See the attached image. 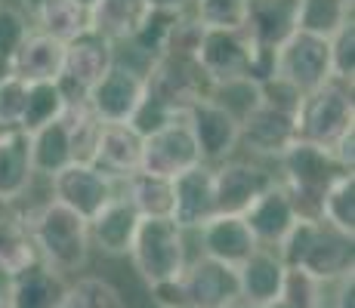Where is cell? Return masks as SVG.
Here are the masks:
<instances>
[{
	"mask_svg": "<svg viewBox=\"0 0 355 308\" xmlns=\"http://www.w3.org/2000/svg\"><path fill=\"white\" fill-rule=\"evenodd\" d=\"M62 114H65V96L59 90V84H28L19 129L31 136L37 129H44L46 123H56Z\"/></svg>",
	"mask_w": 355,
	"mask_h": 308,
	"instance_id": "obj_32",
	"label": "cell"
},
{
	"mask_svg": "<svg viewBox=\"0 0 355 308\" xmlns=\"http://www.w3.org/2000/svg\"><path fill=\"white\" fill-rule=\"evenodd\" d=\"M207 90L210 84L195 59L158 56L146 68V96L176 114H189V108L207 99Z\"/></svg>",
	"mask_w": 355,
	"mask_h": 308,
	"instance_id": "obj_6",
	"label": "cell"
},
{
	"mask_svg": "<svg viewBox=\"0 0 355 308\" xmlns=\"http://www.w3.org/2000/svg\"><path fill=\"white\" fill-rule=\"evenodd\" d=\"M297 6L300 0H250L244 31L257 46L275 53L297 34Z\"/></svg>",
	"mask_w": 355,
	"mask_h": 308,
	"instance_id": "obj_22",
	"label": "cell"
},
{
	"mask_svg": "<svg viewBox=\"0 0 355 308\" xmlns=\"http://www.w3.org/2000/svg\"><path fill=\"white\" fill-rule=\"evenodd\" d=\"M182 287H186L189 308H226L235 299H241L235 269L214 262L207 256H198L186 265Z\"/></svg>",
	"mask_w": 355,
	"mask_h": 308,
	"instance_id": "obj_17",
	"label": "cell"
},
{
	"mask_svg": "<svg viewBox=\"0 0 355 308\" xmlns=\"http://www.w3.org/2000/svg\"><path fill=\"white\" fill-rule=\"evenodd\" d=\"M263 308H288V305H284L282 299H275V302H269V305H263Z\"/></svg>",
	"mask_w": 355,
	"mask_h": 308,
	"instance_id": "obj_48",
	"label": "cell"
},
{
	"mask_svg": "<svg viewBox=\"0 0 355 308\" xmlns=\"http://www.w3.org/2000/svg\"><path fill=\"white\" fill-rule=\"evenodd\" d=\"M284 271L288 269H284V262L278 259L275 250H269V246H257V250L235 269L238 293H241L244 302H250L254 308L275 302V299L282 296Z\"/></svg>",
	"mask_w": 355,
	"mask_h": 308,
	"instance_id": "obj_21",
	"label": "cell"
},
{
	"mask_svg": "<svg viewBox=\"0 0 355 308\" xmlns=\"http://www.w3.org/2000/svg\"><path fill=\"white\" fill-rule=\"evenodd\" d=\"M146 12V0H96V6L87 12V25L118 46L133 37Z\"/></svg>",
	"mask_w": 355,
	"mask_h": 308,
	"instance_id": "obj_27",
	"label": "cell"
},
{
	"mask_svg": "<svg viewBox=\"0 0 355 308\" xmlns=\"http://www.w3.org/2000/svg\"><path fill=\"white\" fill-rule=\"evenodd\" d=\"M278 170H282V176H275V179L284 185V191L293 201V210H297V219H303V222H322L324 191L331 188L334 179L349 173L337 163L331 148L303 139H297L278 157Z\"/></svg>",
	"mask_w": 355,
	"mask_h": 308,
	"instance_id": "obj_2",
	"label": "cell"
},
{
	"mask_svg": "<svg viewBox=\"0 0 355 308\" xmlns=\"http://www.w3.org/2000/svg\"><path fill=\"white\" fill-rule=\"evenodd\" d=\"M31 179H34V170H31L28 133L10 129L0 139V201L16 203L31 188Z\"/></svg>",
	"mask_w": 355,
	"mask_h": 308,
	"instance_id": "obj_25",
	"label": "cell"
},
{
	"mask_svg": "<svg viewBox=\"0 0 355 308\" xmlns=\"http://www.w3.org/2000/svg\"><path fill=\"white\" fill-rule=\"evenodd\" d=\"M186 114H176V111H170V108H164L161 102H155V99H142L139 102V108L133 111V118H130V127L136 129V133L146 139V136H152V133H158V129L164 127H170L173 120H182Z\"/></svg>",
	"mask_w": 355,
	"mask_h": 308,
	"instance_id": "obj_39",
	"label": "cell"
},
{
	"mask_svg": "<svg viewBox=\"0 0 355 308\" xmlns=\"http://www.w3.org/2000/svg\"><path fill=\"white\" fill-rule=\"evenodd\" d=\"M282 299L288 308H322L324 302V284H318L303 269H288L282 284Z\"/></svg>",
	"mask_w": 355,
	"mask_h": 308,
	"instance_id": "obj_36",
	"label": "cell"
},
{
	"mask_svg": "<svg viewBox=\"0 0 355 308\" xmlns=\"http://www.w3.org/2000/svg\"><path fill=\"white\" fill-rule=\"evenodd\" d=\"M352 22V0H300L297 31L331 40L343 25Z\"/></svg>",
	"mask_w": 355,
	"mask_h": 308,
	"instance_id": "obj_30",
	"label": "cell"
},
{
	"mask_svg": "<svg viewBox=\"0 0 355 308\" xmlns=\"http://www.w3.org/2000/svg\"><path fill=\"white\" fill-rule=\"evenodd\" d=\"M244 222H248V228L254 231L259 246L275 250L300 219H297V210H293L291 194L284 191V185L275 179L254 203H250V210L244 213Z\"/></svg>",
	"mask_w": 355,
	"mask_h": 308,
	"instance_id": "obj_18",
	"label": "cell"
},
{
	"mask_svg": "<svg viewBox=\"0 0 355 308\" xmlns=\"http://www.w3.org/2000/svg\"><path fill=\"white\" fill-rule=\"evenodd\" d=\"M136 228H139V213L118 191V197H112L90 219V246L99 250L102 256H127L130 246H133Z\"/></svg>",
	"mask_w": 355,
	"mask_h": 308,
	"instance_id": "obj_20",
	"label": "cell"
},
{
	"mask_svg": "<svg viewBox=\"0 0 355 308\" xmlns=\"http://www.w3.org/2000/svg\"><path fill=\"white\" fill-rule=\"evenodd\" d=\"M31 19L25 16V10L22 6H16V3H0V53L3 56H16V50L28 40V34H31Z\"/></svg>",
	"mask_w": 355,
	"mask_h": 308,
	"instance_id": "obj_37",
	"label": "cell"
},
{
	"mask_svg": "<svg viewBox=\"0 0 355 308\" xmlns=\"http://www.w3.org/2000/svg\"><path fill=\"white\" fill-rule=\"evenodd\" d=\"M297 269L312 275L318 284H337L343 275L355 271V237L318 222Z\"/></svg>",
	"mask_w": 355,
	"mask_h": 308,
	"instance_id": "obj_15",
	"label": "cell"
},
{
	"mask_svg": "<svg viewBox=\"0 0 355 308\" xmlns=\"http://www.w3.org/2000/svg\"><path fill=\"white\" fill-rule=\"evenodd\" d=\"M87 163L108 179L124 182L142 170V136L130 123H99Z\"/></svg>",
	"mask_w": 355,
	"mask_h": 308,
	"instance_id": "obj_13",
	"label": "cell"
},
{
	"mask_svg": "<svg viewBox=\"0 0 355 308\" xmlns=\"http://www.w3.org/2000/svg\"><path fill=\"white\" fill-rule=\"evenodd\" d=\"M65 68V44L31 31L28 40L12 56V74L25 84H56Z\"/></svg>",
	"mask_w": 355,
	"mask_h": 308,
	"instance_id": "obj_23",
	"label": "cell"
},
{
	"mask_svg": "<svg viewBox=\"0 0 355 308\" xmlns=\"http://www.w3.org/2000/svg\"><path fill=\"white\" fill-rule=\"evenodd\" d=\"M25 93H28V84L19 80L16 74L0 80V123H3L6 129H19L22 108H25Z\"/></svg>",
	"mask_w": 355,
	"mask_h": 308,
	"instance_id": "obj_40",
	"label": "cell"
},
{
	"mask_svg": "<svg viewBox=\"0 0 355 308\" xmlns=\"http://www.w3.org/2000/svg\"><path fill=\"white\" fill-rule=\"evenodd\" d=\"M6 133H10V129H6V127H3V123H0V139H3V136H6Z\"/></svg>",
	"mask_w": 355,
	"mask_h": 308,
	"instance_id": "obj_49",
	"label": "cell"
},
{
	"mask_svg": "<svg viewBox=\"0 0 355 308\" xmlns=\"http://www.w3.org/2000/svg\"><path fill=\"white\" fill-rule=\"evenodd\" d=\"M0 308H10V305H6V284H3V280H0Z\"/></svg>",
	"mask_w": 355,
	"mask_h": 308,
	"instance_id": "obj_46",
	"label": "cell"
},
{
	"mask_svg": "<svg viewBox=\"0 0 355 308\" xmlns=\"http://www.w3.org/2000/svg\"><path fill=\"white\" fill-rule=\"evenodd\" d=\"M148 296H152V302L158 308H189L182 278L180 280H164V284L148 287Z\"/></svg>",
	"mask_w": 355,
	"mask_h": 308,
	"instance_id": "obj_41",
	"label": "cell"
},
{
	"mask_svg": "<svg viewBox=\"0 0 355 308\" xmlns=\"http://www.w3.org/2000/svg\"><path fill=\"white\" fill-rule=\"evenodd\" d=\"M216 216V191H214V167L198 163L195 170L173 179V219L182 231H198Z\"/></svg>",
	"mask_w": 355,
	"mask_h": 308,
	"instance_id": "obj_16",
	"label": "cell"
},
{
	"mask_svg": "<svg viewBox=\"0 0 355 308\" xmlns=\"http://www.w3.org/2000/svg\"><path fill=\"white\" fill-rule=\"evenodd\" d=\"M355 127L352 87L340 80H327L324 87L306 93L297 111V136L303 142L331 148L346 129Z\"/></svg>",
	"mask_w": 355,
	"mask_h": 308,
	"instance_id": "obj_4",
	"label": "cell"
},
{
	"mask_svg": "<svg viewBox=\"0 0 355 308\" xmlns=\"http://www.w3.org/2000/svg\"><path fill=\"white\" fill-rule=\"evenodd\" d=\"M198 241H201V256L229 269H238L259 246L244 216H214L207 225L198 228Z\"/></svg>",
	"mask_w": 355,
	"mask_h": 308,
	"instance_id": "obj_19",
	"label": "cell"
},
{
	"mask_svg": "<svg viewBox=\"0 0 355 308\" xmlns=\"http://www.w3.org/2000/svg\"><path fill=\"white\" fill-rule=\"evenodd\" d=\"M0 3H3V0H0Z\"/></svg>",
	"mask_w": 355,
	"mask_h": 308,
	"instance_id": "obj_50",
	"label": "cell"
},
{
	"mask_svg": "<svg viewBox=\"0 0 355 308\" xmlns=\"http://www.w3.org/2000/svg\"><path fill=\"white\" fill-rule=\"evenodd\" d=\"M226 308H254V305H250V302H244V299H235V302L226 305Z\"/></svg>",
	"mask_w": 355,
	"mask_h": 308,
	"instance_id": "obj_47",
	"label": "cell"
},
{
	"mask_svg": "<svg viewBox=\"0 0 355 308\" xmlns=\"http://www.w3.org/2000/svg\"><path fill=\"white\" fill-rule=\"evenodd\" d=\"M331 80H340V84H349L355 78V22L343 25L331 40Z\"/></svg>",
	"mask_w": 355,
	"mask_h": 308,
	"instance_id": "obj_38",
	"label": "cell"
},
{
	"mask_svg": "<svg viewBox=\"0 0 355 308\" xmlns=\"http://www.w3.org/2000/svg\"><path fill=\"white\" fill-rule=\"evenodd\" d=\"M22 222L34 241L37 259L46 269H53L62 278L78 275L80 269H87L93 246H90V222L84 216L71 213L59 201L46 197L28 216H22Z\"/></svg>",
	"mask_w": 355,
	"mask_h": 308,
	"instance_id": "obj_1",
	"label": "cell"
},
{
	"mask_svg": "<svg viewBox=\"0 0 355 308\" xmlns=\"http://www.w3.org/2000/svg\"><path fill=\"white\" fill-rule=\"evenodd\" d=\"M250 0H192L189 12L204 31H241L248 25Z\"/></svg>",
	"mask_w": 355,
	"mask_h": 308,
	"instance_id": "obj_34",
	"label": "cell"
},
{
	"mask_svg": "<svg viewBox=\"0 0 355 308\" xmlns=\"http://www.w3.org/2000/svg\"><path fill=\"white\" fill-rule=\"evenodd\" d=\"M68 280L46 269L44 262L6 280V305L10 308H62Z\"/></svg>",
	"mask_w": 355,
	"mask_h": 308,
	"instance_id": "obj_24",
	"label": "cell"
},
{
	"mask_svg": "<svg viewBox=\"0 0 355 308\" xmlns=\"http://www.w3.org/2000/svg\"><path fill=\"white\" fill-rule=\"evenodd\" d=\"M124 197L139 219H170L173 213V182L142 170L124 179Z\"/></svg>",
	"mask_w": 355,
	"mask_h": 308,
	"instance_id": "obj_28",
	"label": "cell"
},
{
	"mask_svg": "<svg viewBox=\"0 0 355 308\" xmlns=\"http://www.w3.org/2000/svg\"><path fill=\"white\" fill-rule=\"evenodd\" d=\"M6 78H12V59L0 53V80H6Z\"/></svg>",
	"mask_w": 355,
	"mask_h": 308,
	"instance_id": "obj_44",
	"label": "cell"
},
{
	"mask_svg": "<svg viewBox=\"0 0 355 308\" xmlns=\"http://www.w3.org/2000/svg\"><path fill=\"white\" fill-rule=\"evenodd\" d=\"M118 62V50L108 37H102L93 28H84L78 37H71L65 44V68L62 78L56 80L59 90L65 96V105H78L87 102L90 90L112 71V65Z\"/></svg>",
	"mask_w": 355,
	"mask_h": 308,
	"instance_id": "obj_5",
	"label": "cell"
},
{
	"mask_svg": "<svg viewBox=\"0 0 355 308\" xmlns=\"http://www.w3.org/2000/svg\"><path fill=\"white\" fill-rule=\"evenodd\" d=\"M297 139L300 136H297V118L293 114H284L269 105H257L241 120L238 148H248L250 157H257V161H278Z\"/></svg>",
	"mask_w": 355,
	"mask_h": 308,
	"instance_id": "obj_14",
	"label": "cell"
},
{
	"mask_svg": "<svg viewBox=\"0 0 355 308\" xmlns=\"http://www.w3.org/2000/svg\"><path fill=\"white\" fill-rule=\"evenodd\" d=\"M334 308H355V271H349V275H343L337 280Z\"/></svg>",
	"mask_w": 355,
	"mask_h": 308,
	"instance_id": "obj_42",
	"label": "cell"
},
{
	"mask_svg": "<svg viewBox=\"0 0 355 308\" xmlns=\"http://www.w3.org/2000/svg\"><path fill=\"white\" fill-rule=\"evenodd\" d=\"M31 28L46 34V37H56L68 44L71 37H78L84 28H90L87 25V12L80 10V6H74L71 0H50V3H44L37 12H31Z\"/></svg>",
	"mask_w": 355,
	"mask_h": 308,
	"instance_id": "obj_31",
	"label": "cell"
},
{
	"mask_svg": "<svg viewBox=\"0 0 355 308\" xmlns=\"http://www.w3.org/2000/svg\"><path fill=\"white\" fill-rule=\"evenodd\" d=\"M275 182V173L263 167L259 161H232L214 167V191H216V216H244L250 203Z\"/></svg>",
	"mask_w": 355,
	"mask_h": 308,
	"instance_id": "obj_11",
	"label": "cell"
},
{
	"mask_svg": "<svg viewBox=\"0 0 355 308\" xmlns=\"http://www.w3.org/2000/svg\"><path fill=\"white\" fill-rule=\"evenodd\" d=\"M127 256L146 287L180 280L189 265L186 231L173 219H139V228H136Z\"/></svg>",
	"mask_w": 355,
	"mask_h": 308,
	"instance_id": "obj_3",
	"label": "cell"
},
{
	"mask_svg": "<svg viewBox=\"0 0 355 308\" xmlns=\"http://www.w3.org/2000/svg\"><path fill=\"white\" fill-rule=\"evenodd\" d=\"M71 3H74V6H80L84 12H90L93 6H96V0H71Z\"/></svg>",
	"mask_w": 355,
	"mask_h": 308,
	"instance_id": "obj_45",
	"label": "cell"
},
{
	"mask_svg": "<svg viewBox=\"0 0 355 308\" xmlns=\"http://www.w3.org/2000/svg\"><path fill=\"white\" fill-rule=\"evenodd\" d=\"M28 148H31L34 176H44V179H53L56 173H62L65 167H71V163L78 161L71 133H68L62 118H59L56 123H46V127L37 129V133H31Z\"/></svg>",
	"mask_w": 355,
	"mask_h": 308,
	"instance_id": "obj_26",
	"label": "cell"
},
{
	"mask_svg": "<svg viewBox=\"0 0 355 308\" xmlns=\"http://www.w3.org/2000/svg\"><path fill=\"white\" fill-rule=\"evenodd\" d=\"M322 222L355 237V173H343L324 191Z\"/></svg>",
	"mask_w": 355,
	"mask_h": 308,
	"instance_id": "obj_35",
	"label": "cell"
},
{
	"mask_svg": "<svg viewBox=\"0 0 355 308\" xmlns=\"http://www.w3.org/2000/svg\"><path fill=\"white\" fill-rule=\"evenodd\" d=\"M148 10H167V12H186L192 0H146Z\"/></svg>",
	"mask_w": 355,
	"mask_h": 308,
	"instance_id": "obj_43",
	"label": "cell"
},
{
	"mask_svg": "<svg viewBox=\"0 0 355 308\" xmlns=\"http://www.w3.org/2000/svg\"><path fill=\"white\" fill-rule=\"evenodd\" d=\"M37 250H34V241L25 228L22 216L12 213L0 225V280H12L16 275L28 271L31 265H37Z\"/></svg>",
	"mask_w": 355,
	"mask_h": 308,
	"instance_id": "obj_29",
	"label": "cell"
},
{
	"mask_svg": "<svg viewBox=\"0 0 355 308\" xmlns=\"http://www.w3.org/2000/svg\"><path fill=\"white\" fill-rule=\"evenodd\" d=\"M201 161L198 142L189 129V120H173L170 127L158 129V133L142 139V173L161 176V179L173 182L176 176L195 170Z\"/></svg>",
	"mask_w": 355,
	"mask_h": 308,
	"instance_id": "obj_10",
	"label": "cell"
},
{
	"mask_svg": "<svg viewBox=\"0 0 355 308\" xmlns=\"http://www.w3.org/2000/svg\"><path fill=\"white\" fill-rule=\"evenodd\" d=\"M50 197L90 222L112 197H118V182L99 173L93 163L74 161L71 167H65L50 179Z\"/></svg>",
	"mask_w": 355,
	"mask_h": 308,
	"instance_id": "obj_9",
	"label": "cell"
},
{
	"mask_svg": "<svg viewBox=\"0 0 355 308\" xmlns=\"http://www.w3.org/2000/svg\"><path fill=\"white\" fill-rule=\"evenodd\" d=\"M62 308H127V299L108 278L78 275L68 280Z\"/></svg>",
	"mask_w": 355,
	"mask_h": 308,
	"instance_id": "obj_33",
	"label": "cell"
},
{
	"mask_svg": "<svg viewBox=\"0 0 355 308\" xmlns=\"http://www.w3.org/2000/svg\"><path fill=\"white\" fill-rule=\"evenodd\" d=\"M189 129H192L201 161L207 167H220L235 157L238 139H241V123L235 114H229L223 105H216L214 99H201L198 105L189 108L186 114Z\"/></svg>",
	"mask_w": 355,
	"mask_h": 308,
	"instance_id": "obj_12",
	"label": "cell"
},
{
	"mask_svg": "<svg viewBox=\"0 0 355 308\" xmlns=\"http://www.w3.org/2000/svg\"><path fill=\"white\" fill-rule=\"evenodd\" d=\"M142 99H146V71L118 59L112 71L90 90L87 105L99 123H130Z\"/></svg>",
	"mask_w": 355,
	"mask_h": 308,
	"instance_id": "obj_8",
	"label": "cell"
},
{
	"mask_svg": "<svg viewBox=\"0 0 355 308\" xmlns=\"http://www.w3.org/2000/svg\"><path fill=\"white\" fill-rule=\"evenodd\" d=\"M275 78L291 84L297 93H312L331 80V46L322 37L297 31L275 50Z\"/></svg>",
	"mask_w": 355,
	"mask_h": 308,
	"instance_id": "obj_7",
	"label": "cell"
}]
</instances>
